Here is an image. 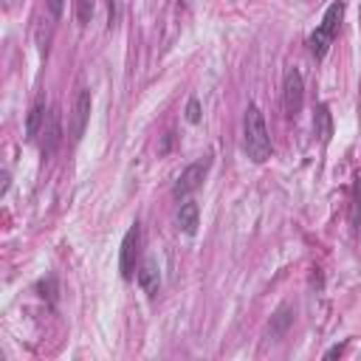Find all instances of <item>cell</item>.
Returning <instances> with one entry per match:
<instances>
[{"mask_svg": "<svg viewBox=\"0 0 361 361\" xmlns=\"http://www.w3.org/2000/svg\"><path fill=\"white\" fill-rule=\"evenodd\" d=\"M243 149H245V155H248L254 164L268 161L271 152H274L265 116H262V110H259L257 104H248V107H245V118H243Z\"/></svg>", "mask_w": 361, "mask_h": 361, "instance_id": "obj_1", "label": "cell"}, {"mask_svg": "<svg viewBox=\"0 0 361 361\" xmlns=\"http://www.w3.org/2000/svg\"><path fill=\"white\" fill-rule=\"evenodd\" d=\"M341 17H344V3H341V0H333V3L327 6V11H324L319 28L307 37V51H310L316 59H324V54L330 51L333 39H336V34H338V28H341Z\"/></svg>", "mask_w": 361, "mask_h": 361, "instance_id": "obj_2", "label": "cell"}, {"mask_svg": "<svg viewBox=\"0 0 361 361\" xmlns=\"http://www.w3.org/2000/svg\"><path fill=\"white\" fill-rule=\"evenodd\" d=\"M138 251H141V228L133 223L121 240V254H118V271L124 279H133V271H138Z\"/></svg>", "mask_w": 361, "mask_h": 361, "instance_id": "obj_3", "label": "cell"}, {"mask_svg": "<svg viewBox=\"0 0 361 361\" xmlns=\"http://www.w3.org/2000/svg\"><path fill=\"white\" fill-rule=\"evenodd\" d=\"M209 166H212V158H209V155H206V158H200V161H195V164H189V166L178 175L175 186H172V195H175V197H186V195H192V192L203 183V178H206Z\"/></svg>", "mask_w": 361, "mask_h": 361, "instance_id": "obj_4", "label": "cell"}, {"mask_svg": "<svg viewBox=\"0 0 361 361\" xmlns=\"http://www.w3.org/2000/svg\"><path fill=\"white\" fill-rule=\"evenodd\" d=\"M282 104H285V113L288 116H296L305 104V82H302V73L296 68H290L285 73V82H282Z\"/></svg>", "mask_w": 361, "mask_h": 361, "instance_id": "obj_5", "label": "cell"}, {"mask_svg": "<svg viewBox=\"0 0 361 361\" xmlns=\"http://www.w3.org/2000/svg\"><path fill=\"white\" fill-rule=\"evenodd\" d=\"M71 138L79 141L85 135V127H87V118H90V90H79L76 93V102H73V110H71Z\"/></svg>", "mask_w": 361, "mask_h": 361, "instance_id": "obj_6", "label": "cell"}, {"mask_svg": "<svg viewBox=\"0 0 361 361\" xmlns=\"http://www.w3.org/2000/svg\"><path fill=\"white\" fill-rule=\"evenodd\" d=\"M138 288L147 293V296H155L158 288H161V265L155 257H147L141 265H138Z\"/></svg>", "mask_w": 361, "mask_h": 361, "instance_id": "obj_7", "label": "cell"}, {"mask_svg": "<svg viewBox=\"0 0 361 361\" xmlns=\"http://www.w3.org/2000/svg\"><path fill=\"white\" fill-rule=\"evenodd\" d=\"M59 141H62L59 116H56V113H51V116L45 118V124H42V158H48V155L59 147Z\"/></svg>", "mask_w": 361, "mask_h": 361, "instance_id": "obj_8", "label": "cell"}, {"mask_svg": "<svg viewBox=\"0 0 361 361\" xmlns=\"http://www.w3.org/2000/svg\"><path fill=\"white\" fill-rule=\"evenodd\" d=\"M175 220H178V228H180L183 234H195L197 226H200V206H197L195 200H183Z\"/></svg>", "mask_w": 361, "mask_h": 361, "instance_id": "obj_9", "label": "cell"}, {"mask_svg": "<svg viewBox=\"0 0 361 361\" xmlns=\"http://www.w3.org/2000/svg\"><path fill=\"white\" fill-rule=\"evenodd\" d=\"M42 124H45V102H42V99H37V102H34V107L28 110V118H25V138H28V141H34V138L39 135Z\"/></svg>", "mask_w": 361, "mask_h": 361, "instance_id": "obj_10", "label": "cell"}, {"mask_svg": "<svg viewBox=\"0 0 361 361\" xmlns=\"http://www.w3.org/2000/svg\"><path fill=\"white\" fill-rule=\"evenodd\" d=\"M316 135L322 138V141H327L330 135H333V118H330V110H327V104H319L316 107Z\"/></svg>", "mask_w": 361, "mask_h": 361, "instance_id": "obj_11", "label": "cell"}, {"mask_svg": "<svg viewBox=\"0 0 361 361\" xmlns=\"http://www.w3.org/2000/svg\"><path fill=\"white\" fill-rule=\"evenodd\" d=\"M93 17V0H76V20L79 25H87Z\"/></svg>", "mask_w": 361, "mask_h": 361, "instance_id": "obj_12", "label": "cell"}, {"mask_svg": "<svg viewBox=\"0 0 361 361\" xmlns=\"http://www.w3.org/2000/svg\"><path fill=\"white\" fill-rule=\"evenodd\" d=\"M288 310H290V307H279V313H276V319H274V333H282V330L290 324Z\"/></svg>", "mask_w": 361, "mask_h": 361, "instance_id": "obj_13", "label": "cell"}, {"mask_svg": "<svg viewBox=\"0 0 361 361\" xmlns=\"http://www.w3.org/2000/svg\"><path fill=\"white\" fill-rule=\"evenodd\" d=\"M65 3H68V0H45L51 20H59V17H62V11H65Z\"/></svg>", "mask_w": 361, "mask_h": 361, "instance_id": "obj_14", "label": "cell"}, {"mask_svg": "<svg viewBox=\"0 0 361 361\" xmlns=\"http://www.w3.org/2000/svg\"><path fill=\"white\" fill-rule=\"evenodd\" d=\"M186 118L195 124V121H200V102L197 99H189V104H186Z\"/></svg>", "mask_w": 361, "mask_h": 361, "instance_id": "obj_15", "label": "cell"}, {"mask_svg": "<svg viewBox=\"0 0 361 361\" xmlns=\"http://www.w3.org/2000/svg\"><path fill=\"white\" fill-rule=\"evenodd\" d=\"M341 353H344V347L338 344V347H330V350L324 353V358H336V355H341Z\"/></svg>", "mask_w": 361, "mask_h": 361, "instance_id": "obj_16", "label": "cell"}, {"mask_svg": "<svg viewBox=\"0 0 361 361\" xmlns=\"http://www.w3.org/2000/svg\"><path fill=\"white\" fill-rule=\"evenodd\" d=\"M180 3H189V0H180Z\"/></svg>", "mask_w": 361, "mask_h": 361, "instance_id": "obj_17", "label": "cell"}]
</instances>
